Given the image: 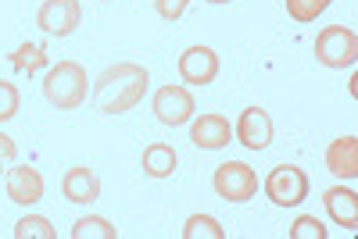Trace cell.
Instances as JSON below:
<instances>
[{
    "label": "cell",
    "instance_id": "6da1fadb",
    "mask_svg": "<svg viewBox=\"0 0 358 239\" xmlns=\"http://www.w3.org/2000/svg\"><path fill=\"white\" fill-rule=\"evenodd\" d=\"M147 82H151V75H147V68L136 65V61L108 65L94 79V104H97L101 114H126L143 100Z\"/></svg>",
    "mask_w": 358,
    "mask_h": 239
},
{
    "label": "cell",
    "instance_id": "7a4b0ae2",
    "mask_svg": "<svg viewBox=\"0 0 358 239\" xmlns=\"http://www.w3.org/2000/svg\"><path fill=\"white\" fill-rule=\"evenodd\" d=\"M86 89H90V79H86V68L76 65V61H57L47 79H43V100L57 111H76L83 100H86Z\"/></svg>",
    "mask_w": 358,
    "mask_h": 239
},
{
    "label": "cell",
    "instance_id": "3957f363",
    "mask_svg": "<svg viewBox=\"0 0 358 239\" xmlns=\"http://www.w3.org/2000/svg\"><path fill=\"white\" fill-rule=\"evenodd\" d=\"M315 61L322 68H355L358 61V33L348 25H326L315 36Z\"/></svg>",
    "mask_w": 358,
    "mask_h": 239
},
{
    "label": "cell",
    "instance_id": "277c9868",
    "mask_svg": "<svg viewBox=\"0 0 358 239\" xmlns=\"http://www.w3.org/2000/svg\"><path fill=\"white\" fill-rule=\"evenodd\" d=\"M265 196L273 200L276 207H297L301 200H308V175L297 164H276L273 171L265 175Z\"/></svg>",
    "mask_w": 358,
    "mask_h": 239
},
{
    "label": "cell",
    "instance_id": "5b68a950",
    "mask_svg": "<svg viewBox=\"0 0 358 239\" xmlns=\"http://www.w3.org/2000/svg\"><path fill=\"white\" fill-rule=\"evenodd\" d=\"M212 190L226 200V203H248L258 193V175L251 164L244 161H226L215 168L212 175Z\"/></svg>",
    "mask_w": 358,
    "mask_h": 239
},
{
    "label": "cell",
    "instance_id": "8992f818",
    "mask_svg": "<svg viewBox=\"0 0 358 239\" xmlns=\"http://www.w3.org/2000/svg\"><path fill=\"white\" fill-rule=\"evenodd\" d=\"M151 107H155V114H158V122H162V125H169V129L187 125L190 118H194V111H197L190 89H187V86H172V82L158 89Z\"/></svg>",
    "mask_w": 358,
    "mask_h": 239
},
{
    "label": "cell",
    "instance_id": "52a82bcc",
    "mask_svg": "<svg viewBox=\"0 0 358 239\" xmlns=\"http://www.w3.org/2000/svg\"><path fill=\"white\" fill-rule=\"evenodd\" d=\"M273 132H276L273 129V118H268V111L258 107V104L244 107L241 118H236V129H233L236 143L248 146V151H255V154H262L265 146H273Z\"/></svg>",
    "mask_w": 358,
    "mask_h": 239
},
{
    "label": "cell",
    "instance_id": "ba28073f",
    "mask_svg": "<svg viewBox=\"0 0 358 239\" xmlns=\"http://www.w3.org/2000/svg\"><path fill=\"white\" fill-rule=\"evenodd\" d=\"M83 22L79 0H43L36 11V25L47 36H72Z\"/></svg>",
    "mask_w": 358,
    "mask_h": 239
},
{
    "label": "cell",
    "instance_id": "9c48e42d",
    "mask_svg": "<svg viewBox=\"0 0 358 239\" xmlns=\"http://www.w3.org/2000/svg\"><path fill=\"white\" fill-rule=\"evenodd\" d=\"M219 54L212 47H187L179 54V79L187 86H212L219 79Z\"/></svg>",
    "mask_w": 358,
    "mask_h": 239
},
{
    "label": "cell",
    "instance_id": "30bf717a",
    "mask_svg": "<svg viewBox=\"0 0 358 239\" xmlns=\"http://www.w3.org/2000/svg\"><path fill=\"white\" fill-rule=\"evenodd\" d=\"M8 200L18 207H33L43 200V175L33 164H15L8 171Z\"/></svg>",
    "mask_w": 358,
    "mask_h": 239
},
{
    "label": "cell",
    "instance_id": "8fae6325",
    "mask_svg": "<svg viewBox=\"0 0 358 239\" xmlns=\"http://www.w3.org/2000/svg\"><path fill=\"white\" fill-rule=\"evenodd\" d=\"M233 139V129L222 114H201L197 122L190 125V143L197 151H222Z\"/></svg>",
    "mask_w": 358,
    "mask_h": 239
},
{
    "label": "cell",
    "instance_id": "7c38bea8",
    "mask_svg": "<svg viewBox=\"0 0 358 239\" xmlns=\"http://www.w3.org/2000/svg\"><path fill=\"white\" fill-rule=\"evenodd\" d=\"M62 196L69 203H97L101 196V175L94 168H69L62 178Z\"/></svg>",
    "mask_w": 358,
    "mask_h": 239
},
{
    "label": "cell",
    "instance_id": "4fadbf2b",
    "mask_svg": "<svg viewBox=\"0 0 358 239\" xmlns=\"http://www.w3.org/2000/svg\"><path fill=\"white\" fill-rule=\"evenodd\" d=\"M326 168H330V175L344 178V183L358 178V139L355 136L334 139L330 146H326Z\"/></svg>",
    "mask_w": 358,
    "mask_h": 239
},
{
    "label": "cell",
    "instance_id": "5bb4252c",
    "mask_svg": "<svg viewBox=\"0 0 358 239\" xmlns=\"http://www.w3.org/2000/svg\"><path fill=\"white\" fill-rule=\"evenodd\" d=\"M322 203H326V211H330V218H334L341 229H348V232L358 229V193H355V190L334 186V190L322 193Z\"/></svg>",
    "mask_w": 358,
    "mask_h": 239
},
{
    "label": "cell",
    "instance_id": "9a60e30c",
    "mask_svg": "<svg viewBox=\"0 0 358 239\" xmlns=\"http://www.w3.org/2000/svg\"><path fill=\"white\" fill-rule=\"evenodd\" d=\"M176 164H179V157L169 143H151L140 157V168H143L147 178H169L176 171Z\"/></svg>",
    "mask_w": 358,
    "mask_h": 239
},
{
    "label": "cell",
    "instance_id": "2e32d148",
    "mask_svg": "<svg viewBox=\"0 0 358 239\" xmlns=\"http://www.w3.org/2000/svg\"><path fill=\"white\" fill-rule=\"evenodd\" d=\"M8 65H11L15 72L36 75V72H43V68L50 65V57H47V50H43L40 43H22V47H15V50L8 54Z\"/></svg>",
    "mask_w": 358,
    "mask_h": 239
},
{
    "label": "cell",
    "instance_id": "e0dca14e",
    "mask_svg": "<svg viewBox=\"0 0 358 239\" xmlns=\"http://www.w3.org/2000/svg\"><path fill=\"white\" fill-rule=\"evenodd\" d=\"M72 239H118V229L108 222V218H97V215H86L72 225Z\"/></svg>",
    "mask_w": 358,
    "mask_h": 239
},
{
    "label": "cell",
    "instance_id": "ac0fdd59",
    "mask_svg": "<svg viewBox=\"0 0 358 239\" xmlns=\"http://www.w3.org/2000/svg\"><path fill=\"white\" fill-rule=\"evenodd\" d=\"M183 239H226V229L212 215H190L183 222Z\"/></svg>",
    "mask_w": 358,
    "mask_h": 239
},
{
    "label": "cell",
    "instance_id": "d6986e66",
    "mask_svg": "<svg viewBox=\"0 0 358 239\" xmlns=\"http://www.w3.org/2000/svg\"><path fill=\"white\" fill-rule=\"evenodd\" d=\"M15 239H57V229L40 215H29V218H18Z\"/></svg>",
    "mask_w": 358,
    "mask_h": 239
},
{
    "label": "cell",
    "instance_id": "ffe728a7",
    "mask_svg": "<svg viewBox=\"0 0 358 239\" xmlns=\"http://www.w3.org/2000/svg\"><path fill=\"white\" fill-rule=\"evenodd\" d=\"M287 236H290V239H326L330 232H326V225H322L315 215H297Z\"/></svg>",
    "mask_w": 358,
    "mask_h": 239
},
{
    "label": "cell",
    "instance_id": "44dd1931",
    "mask_svg": "<svg viewBox=\"0 0 358 239\" xmlns=\"http://www.w3.org/2000/svg\"><path fill=\"white\" fill-rule=\"evenodd\" d=\"M326 8H330V0H287V15L294 22H315Z\"/></svg>",
    "mask_w": 358,
    "mask_h": 239
},
{
    "label": "cell",
    "instance_id": "7402d4cb",
    "mask_svg": "<svg viewBox=\"0 0 358 239\" xmlns=\"http://www.w3.org/2000/svg\"><path fill=\"white\" fill-rule=\"evenodd\" d=\"M22 107V97H18V86L8 82V79H0V125L11 122V118L18 114Z\"/></svg>",
    "mask_w": 358,
    "mask_h": 239
},
{
    "label": "cell",
    "instance_id": "603a6c76",
    "mask_svg": "<svg viewBox=\"0 0 358 239\" xmlns=\"http://www.w3.org/2000/svg\"><path fill=\"white\" fill-rule=\"evenodd\" d=\"M187 8H190V0H155V11L165 22H179V18L187 15Z\"/></svg>",
    "mask_w": 358,
    "mask_h": 239
},
{
    "label": "cell",
    "instance_id": "cb8c5ba5",
    "mask_svg": "<svg viewBox=\"0 0 358 239\" xmlns=\"http://www.w3.org/2000/svg\"><path fill=\"white\" fill-rule=\"evenodd\" d=\"M15 157H18V146H15V139L0 132V171H4L8 164H15Z\"/></svg>",
    "mask_w": 358,
    "mask_h": 239
},
{
    "label": "cell",
    "instance_id": "d4e9b609",
    "mask_svg": "<svg viewBox=\"0 0 358 239\" xmlns=\"http://www.w3.org/2000/svg\"><path fill=\"white\" fill-rule=\"evenodd\" d=\"M208 4H229V0H208Z\"/></svg>",
    "mask_w": 358,
    "mask_h": 239
}]
</instances>
